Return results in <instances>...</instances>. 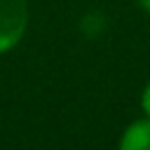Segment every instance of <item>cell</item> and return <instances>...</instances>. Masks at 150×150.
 <instances>
[{"label": "cell", "instance_id": "2", "mask_svg": "<svg viewBox=\"0 0 150 150\" xmlns=\"http://www.w3.org/2000/svg\"><path fill=\"white\" fill-rule=\"evenodd\" d=\"M120 148L122 150H150V120H138L134 122L122 141H120Z\"/></svg>", "mask_w": 150, "mask_h": 150}, {"label": "cell", "instance_id": "4", "mask_svg": "<svg viewBox=\"0 0 150 150\" xmlns=\"http://www.w3.org/2000/svg\"><path fill=\"white\" fill-rule=\"evenodd\" d=\"M138 5H141V7H143L148 14H150V0H138Z\"/></svg>", "mask_w": 150, "mask_h": 150}, {"label": "cell", "instance_id": "1", "mask_svg": "<svg viewBox=\"0 0 150 150\" xmlns=\"http://www.w3.org/2000/svg\"><path fill=\"white\" fill-rule=\"evenodd\" d=\"M28 5L26 0H0V54L9 52L26 30Z\"/></svg>", "mask_w": 150, "mask_h": 150}, {"label": "cell", "instance_id": "3", "mask_svg": "<svg viewBox=\"0 0 150 150\" xmlns=\"http://www.w3.org/2000/svg\"><path fill=\"white\" fill-rule=\"evenodd\" d=\"M141 103H143V110L148 112V117H150V84L145 87V91H143V98H141Z\"/></svg>", "mask_w": 150, "mask_h": 150}]
</instances>
